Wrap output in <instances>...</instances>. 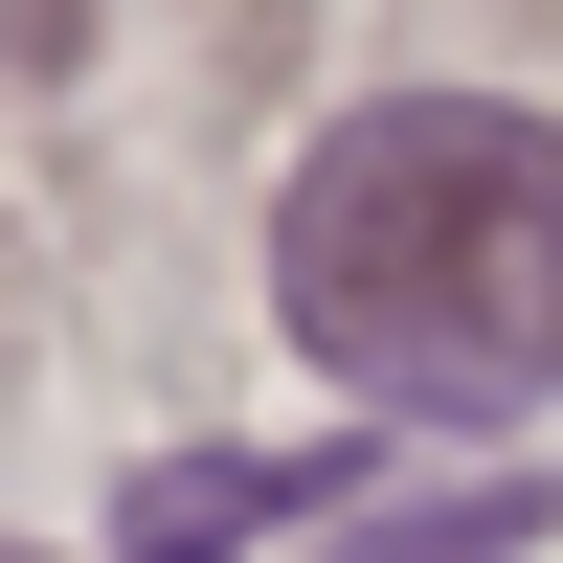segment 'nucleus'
I'll use <instances>...</instances> for the list:
<instances>
[{"label": "nucleus", "mask_w": 563, "mask_h": 563, "mask_svg": "<svg viewBox=\"0 0 563 563\" xmlns=\"http://www.w3.org/2000/svg\"><path fill=\"white\" fill-rule=\"evenodd\" d=\"M361 474H384L361 429H271V451H158V474L113 496V541H135V563H225V541H271V519H339Z\"/></svg>", "instance_id": "2"}, {"label": "nucleus", "mask_w": 563, "mask_h": 563, "mask_svg": "<svg viewBox=\"0 0 563 563\" xmlns=\"http://www.w3.org/2000/svg\"><path fill=\"white\" fill-rule=\"evenodd\" d=\"M271 294L384 429H519L563 406V113L519 90H384L294 158Z\"/></svg>", "instance_id": "1"}, {"label": "nucleus", "mask_w": 563, "mask_h": 563, "mask_svg": "<svg viewBox=\"0 0 563 563\" xmlns=\"http://www.w3.org/2000/svg\"><path fill=\"white\" fill-rule=\"evenodd\" d=\"M519 541H541V496H519V474H474V496H406V519H361L339 563H519Z\"/></svg>", "instance_id": "3"}]
</instances>
